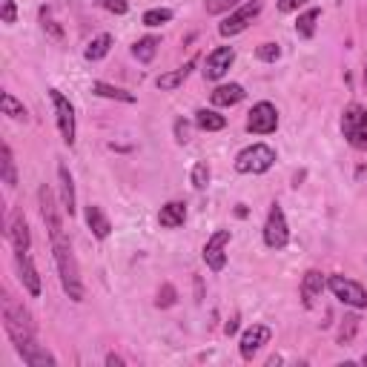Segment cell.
<instances>
[{
  "mask_svg": "<svg viewBox=\"0 0 367 367\" xmlns=\"http://www.w3.org/2000/svg\"><path fill=\"white\" fill-rule=\"evenodd\" d=\"M52 253H55V264H57V275H60V287L72 301H83L86 290L81 282V270H78V258L72 253V244L67 235L52 238Z\"/></svg>",
  "mask_w": 367,
  "mask_h": 367,
  "instance_id": "obj_1",
  "label": "cell"
},
{
  "mask_svg": "<svg viewBox=\"0 0 367 367\" xmlns=\"http://www.w3.org/2000/svg\"><path fill=\"white\" fill-rule=\"evenodd\" d=\"M0 313H4L6 335H9V339H12L15 345L35 339V333H38L35 319H32V313H29L12 293H4V298H0Z\"/></svg>",
  "mask_w": 367,
  "mask_h": 367,
  "instance_id": "obj_2",
  "label": "cell"
},
{
  "mask_svg": "<svg viewBox=\"0 0 367 367\" xmlns=\"http://www.w3.org/2000/svg\"><path fill=\"white\" fill-rule=\"evenodd\" d=\"M272 164H275V149L267 146V144H253L247 149H241L238 158H235V169L241 175H261Z\"/></svg>",
  "mask_w": 367,
  "mask_h": 367,
  "instance_id": "obj_3",
  "label": "cell"
},
{
  "mask_svg": "<svg viewBox=\"0 0 367 367\" xmlns=\"http://www.w3.org/2000/svg\"><path fill=\"white\" fill-rule=\"evenodd\" d=\"M342 132L353 149L367 152V109L361 104H350L342 112Z\"/></svg>",
  "mask_w": 367,
  "mask_h": 367,
  "instance_id": "obj_4",
  "label": "cell"
},
{
  "mask_svg": "<svg viewBox=\"0 0 367 367\" xmlns=\"http://www.w3.org/2000/svg\"><path fill=\"white\" fill-rule=\"evenodd\" d=\"M327 287H330V293L339 298L342 304H347V307H356V310H364V307H367V290H364L359 282L345 279V275H330Z\"/></svg>",
  "mask_w": 367,
  "mask_h": 367,
  "instance_id": "obj_5",
  "label": "cell"
},
{
  "mask_svg": "<svg viewBox=\"0 0 367 367\" xmlns=\"http://www.w3.org/2000/svg\"><path fill=\"white\" fill-rule=\"evenodd\" d=\"M49 98L55 106V120H57L60 138H64L67 146H72L75 144V106L69 104V98L60 89H49Z\"/></svg>",
  "mask_w": 367,
  "mask_h": 367,
  "instance_id": "obj_6",
  "label": "cell"
},
{
  "mask_svg": "<svg viewBox=\"0 0 367 367\" xmlns=\"http://www.w3.org/2000/svg\"><path fill=\"white\" fill-rule=\"evenodd\" d=\"M258 12H261V0H247L244 6H238L235 12H230L221 23H219V35L221 38H233V35H238V32H244L256 18H258Z\"/></svg>",
  "mask_w": 367,
  "mask_h": 367,
  "instance_id": "obj_7",
  "label": "cell"
},
{
  "mask_svg": "<svg viewBox=\"0 0 367 367\" xmlns=\"http://www.w3.org/2000/svg\"><path fill=\"white\" fill-rule=\"evenodd\" d=\"M264 244L270 250H284L290 244V227H287V219H284V209L279 204L270 207V216H267V224H264Z\"/></svg>",
  "mask_w": 367,
  "mask_h": 367,
  "instance_id": "obj_8",
  "label": "cell"
},
{
  "mask_svg": "<svg viewBox=\"0 0 367 367\" xmlns=\"http://www.w3.org/2000/svg\"><path fill=\"white\" fill-rule=\"evenodd\" d=\"M38 207H41V219H43V224L49 230V238L64 235V216H60V209H64V207H57L55 193L46 187V184L38 190Z\"/></svg>",
  "mask_w": 367,
  "mask_h": 367,
  "instance_id": "obj_9",
  "label": "cell"
},
{
  "mask_svg": "<svg viewBox=\"0 0 367 367\" xmlns=\"http://www.w3.org/2000/svg\"><path fill=\"white\" fill-rule=\"evenodd\" d=\"M279 130V109H275L270 101H261L250 109L247 115V132L253 135H270Z\"/></svg>",
  "mask_w": 367,
  "mask_h": 367,
  "instance_id": "obj_10",
  "label": "cell"
},
{
  "mask_svg": "<svg viewBox=\"0 0 367 367\" xmlns=\"http://www.w3.org/2000/svg\"><path fill=\"white\" fill-rule=\"evenodd\" d=\"M230 230H219V233H212L209 241H207V247H204V261L212 272H221L224 264H227V247H230Z\"/></svg>",
  "mask_w": 367,
  "mask_h": 367,
  "instance_id": "obj_11",
  "label": "cell"
},
{
  "mask_svg": "<svg viewBox=\"0 0 367 367\" xmlns=\"http://www.w3.org/2000/svg\"><path fill=\"white\" fill-rule=\"evenodd\" d=\"M233 60H235V49L233 46H219V49H212L204 60V78L207 81H219L227 75V69L233 67Z\"/></svg>",
  "mask_w": 367,
  "mask_h": 367,
  "instance_id": "obj_12",
  "label": "cell"
},
{
  "mask_svg": "<svg viewBox=\"0 0 367 367\" xmlns=\"http://www.w3.org/2000/svg\"><path fill=\"white\" fill-rule=\"evenodd\" d=\"M270 327H264V324H253V327H247L244 330V335H241V345H238V350H241V359L244 361H253L256 359V353L270 342Z\"/></svg>",
  "mask_w": 367,
  "mask_h": 367,
  "instance_id": "obj_13",
  "label": "cell"
},
{
  "mask_svg": "<svg viewBox=\"0 0 367 367\" xmlns=\"http://www.w3.org/2000/svg\"><path fill=\"white\" fill-rule=\"evenodd\" d=\"M15 267H18V279L26 287L29 296H41V275L35 261L29 258V253H15Z\"/></svg>",
  "mask_w": 367,
  "mask_h": 367,
  "instance_id": "obj_14",
  "label": "cell"
},
{
  "mask_svg": "<svg viewBox=\"0 0 367 367\" xmlns=\"http://www.w3.org/2000/svg\"><path fill=\"white\" fill-rule=\"evenodd\" d=\"M324 287H327V282H324V275L319 272V270H307L304 272V279H301V287H298V293H301V304L304 307H316V301L321 298V293H324Z\"/></svg>",
  "mask_w": 367,
  "mask_h": 367,
  "instance_id": "obj_15",
  "label": "cell"
},
{
  "mask_svg": "<svg viewBox=\"0 0 367 367\" xmlns=\"http://www.w3.org/2000/svg\"><path fill=\"white\" fill-rule=\"evenodd\" d=\"M15 350L23 356V361H26L29 367H55V364H57V359H55L43 345H38L35 339L15 345Z\"/></svg>",
  "mask_w": 367,
  "mask_h": 367,
  "instance_id": "obj_16",
  "label": "cell"
},
{
  "mask_svg": "<svg viewBox=\"0 0 367 367\" xmlns=\"http://www.w3.org/2000/svg\"><path fill=\"white\" fill-rule=\"evenodd\" d=\"M9 241L15 253H29V247H32V233H29V224H26V216L20 209L12 212V221H9Z\"/></svg>",
  "mask_w": 367,
  "mask_h": 367,
  "instance_id": "obj_17",
  "label": "cell"
},
{
  "mask_svg": "<svg viewBox=\"0 0 367 367\" xmlns=\"http://www.w3.org/2000/svg\"><path fill=\"white\" fill-rule=\"evenodd\" d=\"M184 221H187V204L184 201H169V204L161 207L158 224L164 230H178V227H184Z\"/></svg>",
  "mask_w": 367,
  "mask_h": 367,
  "instance_id": "obj_18",
  "label": "cell"
},
{
  "mask_svg": "<svg viewBox=\"0 0 367 367\" xmlns=\"http://www.w3.org/2000/svg\"><path fill=\"white\" fill-rule=\"evenodd\" d=\"M57 181H60V207L69 216H75V181L67 164H57Z\"/></svg>",
  "mask_w": 367,
  "mask_h": 367,
  "instance_id": "obj_19",
  "label": "cell"
},
{
  "mask_svg": "<svg viewBox=\"0 0 367 367\" xmlns=\"http://www.w3.org/2000/svg\"><path fill=\"white\" fill-rule=\"evenodd\" d=\"M195 64H198V57H190L184 67H178V69H172V72H167V75H161L158 81H155V86L161 89V92H172V89H178L184 81L190 78V72L195 69Z\"/></svg>",
  "mask_w": 367,
  "mask_h": 367,
  "instance_id": "obj_20",
  "label": "cell"
},
{
  "mask_svg": "<svg viewBox=\"0 0 367 367\" xmlns=\"http://www.w3.org/2000/svg\"><path fill=\"white\" fill-rule=\"evenodd\" d=\"M86 227L92 230V235L95 238H109V233H112V224H109V219L104 216V209L98 207V204H89L86 207Z\"/></svg>",
  "mask_w": 367,
  "mask_h": 367,
  "instance_id": "obj_21",
  "label": "cell"
},
{
  "mask_svg": "<svg viewBox=\"0 0 367 367\" xmlns=\"http://www.w3.org/2000/svg\"><path fill=\"white\" fill-rule=\"evenodd\" d=\"M209 101H212V106H235L244 101V86L241 83H221L209 95Z\"/></svg>",
  "mask_w": 367,
  "mask_h": 367,
  "instance_id": "obj_22",
  "label": "cell"
},
{
  "mask_svg": "<svg viewBox=\"0 0 367 367\" xmlns=\"http://www.w3.org/2000/svg\"><path fill=\"white\" fill-rule=\"evenodd\" d=\"M92 92L98 98H109V101H120V104H135V95L120 86H112V83H104V81H95L92 83Z\"/></svg>",
  "mask_w": 367,
  "mask_h": 367,
  "instance_id": "obj_23",
  "label": "cell"
},
{
  "mask_svg": "<svg viewBox=\"0 0 367 367\" xmlns=\"http://www.w3.org/2000/svg\"><path fill=\"white\" fill-rule=\"evenodd\" d=\"M195 127L204 130V132H219L227 127V118L219 115L216 109H198L195 112Z\"/></svg>",
  "mask_w": 367,
  "mask_h": 367,
  "instance_id": "obj_24",
  "label": "cell"
},
{
  "mask_svg": "<svg viewBox=\"0 0 367 367\" xmlns=\"http://www.w3.org/2000/svg\"><path fill=\"white\" fill-rule=\"evenodd\" d=\"M0 175H4V184L9 190L18 187V169H15V155H12L9 144L0 146Z\"/></svg>",
  "mask_w": 367,
  "mask_h": 367,
  "instance_id": "obj_25",
  "label": "cell"
},
{
  "mask_svg": "<svg viewBox=\"0 0 367 367\" xmlns=\"http://www.w3.org/2000/svg\"><path fill=\"white\" fill-rule=\"evenodd\" d=\"M158 46H161V38L146 35V38H141V41L132 46V55H135L138 64H152V57L158 55Z\"/></svg>",
  "mask_w": 367,
  "mask_h": 367,
  "instance_id": "obj_26",
  "label": "cell"
},
{
  "mask_svg": "<svg viewBox=\"0 0 367 367\" xmlns=\"http://www.w3.org/2000/svg\"><path fill=\"white\" fill-rule=\"evenodd\" d=\"M321 20V9H307L304 15H298L296 20V35L304 38V41H310L316 35V23Z\"/></svg>",
  "mask_w": 367,
  "mask_h": 367,
  "instance_id": "obj_27",
  "label": "cell"
},
{
  "mask_svg": "<svg viewBox=\"0 0 367 367\" xmlns=\"http://www.w3.org/2000/svg\"><path fill=\"white\" fill-rule=\"evenodd\" d=\"M109 49H112V35L104 32V35H98V38H92V43L86 46L83 57H86V60H101V57L109 55Z\"/></svg>",
  "mask_w": 367,
  "mask_h": 367,
  "instance_id": "obj_28",
  "label": "cell"
},
{
  "mask_svg": "<svg viewBox=\"0 0 367 367\" xmlns=\"http://www.w3.org/2000/svg\"><path fill=\"white\" fill-rule=\"evenodd\" d=\"M359 321L361 319L356 313H347L342 319V324H339V333H335V342H339V345H350L356 339V333H359Z\"/></svg>",
  "mask_w": 367,
  "mask_h": 367,
  "instance_id": "obj_29",
  "label": "cell"
},
{
  "mask_svg": "<svg viewBox=\"0 0 367 367\" xmlns=\"http://www.w3.org/2000/svg\"><path fill=\"white\" fill-rule=\"evenodd\" d=\"M0 106H4V115H9L12 120H26V106L12 95V92H4V95H0Z\"/></svg>",
  "mask_w": 367,
  "mask_h": 367,
  "instance_id": "obj_30",
  "label": "cell"
},
{
  "mask_svg": "<svg viewBox=\"0 0 367 367\" xmlns=\"http://www.w3.org/2000/svg\"><path fill=\"white\" fill-rule=\"evenodd\" d=\"M144 26H164V23H169L172 20V9H149V12H144Z\"/></svg>",
  "mask_w": 367,
  "mask_h": 367,
  "instance_id": "obj_31",
  "label": "cell"
},
{
  "mask_svg": "<svg viewBox=\"0 0 367 367\" xmlns=\"http://www.w3.org/2000/svg\"><path fill=\"white\" fill-rule=\"evenodd\" d=\"M41 26H43V32H46L52 41H57V43L64 41V29H60V26L49 18V9H41Z\"/></svg>",
  "mask_w": 367,
  "mask_h": 367,
  "instance_id": "obj_32",
  "label": "cell"
},
{
  "mask_svg": "<svg viewBox=\"0 0 367 367\" xmlns=\"http://www.w3.org/2000/svg\"><path fill=\"white\" fill-rule=\"evenodd\" d=\"M256 57L264 60V64H275V60L282 57V46H279V43H261V46L256 49Z\"/></svg>",
  "mask_w": 367,
  "mask_h": 367,
  "instance_id": "obj_33",
  "label": "cell"
},
{
  "mask_svg": "<svg viewBox=\"0 0 367 367\" xmlns=\"http://www.w3.org/2000/svg\"><path fill=\"white\" fill-rule=\"evenodd\" d=\"M193 187L195 190H207V184H209V167H207V161H198L195 167H193Z\"/></svg>",
  "mask_w": 367,
  "mask_h": 367,
  "instance_id": "obj_34",
  "label": "cell"
},
{
  "mask_svg": "<svg viewBox=\"0 0 367 367\" xmlns=\"http://www.w3.org/2000/svg\"><path fill=\"white\" fill-rule=\"evenodd\" d=\"M235 4H238V0H204V9H207V15H224Z\"/></svg>",
  "mask_w": 367,
  "mask_h": 367,
  "instance_id": "obj_35",
  "label": "cell"
},
{
  "mask_svg": "<svg viewBox=\"0 0 367 367\" xmlns=\"http://www.w3.org/2000/svg\"><path fill=\"white\" fill-rule=\"evenodd\" d=\"M95 4H98L101 9H106V12H112V15H127V12H130L127 0H95Z\"/></svg>",
  "mask_w": 367,
  "mask_h": 367,
  "instance_id": "obj_36",
  "label": "cell"
},
{
  "mask_svg": "<svg viewBox=\"0 0 367 367\" xmlns=\"http://www.w3.org/2000/svg\"><path fill=\"white\" fill-rule=\"evenodd\" d=\"M175 298H178V293H175V287L172 284H164L161 290H158V307H172V304H175Z\"/></svg>",
  "mask_w": 367,
  "mask_h": 367,
  "instance_id": "obj_37",
  "label": "cell"
},
{
  "mask_svg": "<svg viewBox=\"0 0 367 367\" xmlns=\"http://www.w3.org/2000/svg\"><path fill=\"white\" fill-rule=\"evenodd\" d=\"M0 20H4V23H15L18 20L15 0H0Z\"/></svg>",
  "mask_w": 367,
  "mask_h": 367,
  "instance_id": "obj_38",
  "label": "cell"
},
{
  "mask_svg": "<svg viewBox=\"0 0 367 367\" xmlns=\"http://www.w3.org/2000/svg\"><path fill=\"white\" fill-rule=\"evenodd\" d=\"M175 141H178V144H187V141H190V124H187L184 118L175 120Z\"/></svg>",
  "mask_w": 367,
  "mask_h": 367,
  "instance_id": "obj_39",
  "label": "cell"
},
{
  "mask_svg": "<svg viewBox=\"0 0 367 367\" xmlns=\"http://www.w3.org/2000/svg\"><path fill=\"white\" fill-rule=\"evenodd\" d=\"M304 4H307V0H279V12H296L298 6H304Z\"/></svg>",
  "mask_w": 367,
  "mask_h": 367,
  "instance_id": "obj_40",
  "label": "cell"
},
{
  "mask_svg": "<svg viewBox=\"0 0 367 367\" xmlns=\"http://www.w3.org/2000/svg\"><path fill=\"white\" fill-rule=\"evenodd\" d=\"M235 330H238V316H233V319L224 324V333H227V335H233Z\"/></svg>",
  "mask_w": 367,
  "mask_h": 367,
  "instance_id": "obj_41",
  "label": "cell"
},
{
  "mask_svg": "<svg viewBox=\"0 0 367 367\" xmlns=\"http://www.w3.org/2000/svg\"><path fill=\"white\" fill-rule=\"evenodd\" d=\"M106 364H109V367H120V364H124V359L115 356V353H109V356H106Z\"/></svg>",
  "mask_w": 367,
  "mask_h": 367,
  "instance_id": "obj_42",
  "label": "cell"
},
{
  "mask_svg": "<svg viewBox=\"0 0 367 367\" xmlns=\"http://www.w3.org/2000/svg\"><path fill=\"white\" fill-rule=\"evenodd\" d=\"M361 364H364V367H367V353H364V359H361Z\"/></svg>",
  "mask_w": 367,
  "mask_h": 367,
  "instance_id": "obj_43",
  "label": "cell"
},
{
  "mask_svg": "<svg viewBox=\"0 0 367 367\" xmlns=\"http://www.w3.org/2000/svg\"><path fill=\"white\" fill-rule=\"evenodd\" d=\"M364 83H367V67H364Z\"/></svg>",
  "mask_w": 367,
  "mask_h": 367,
  "instance_id": "obj_44",
  "label": "cell"
}]
</instances>
